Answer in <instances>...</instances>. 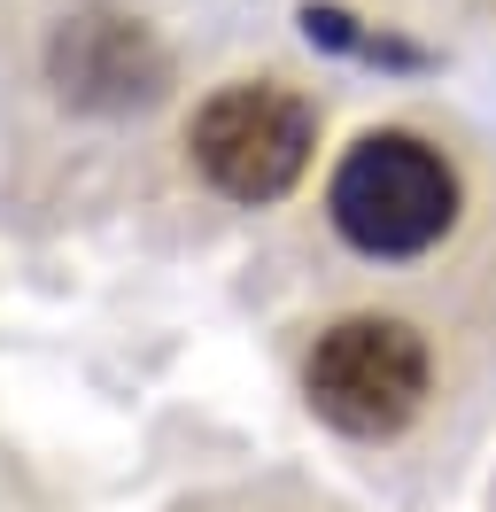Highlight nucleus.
<instances>
[{
    "label": "nucleus",
    "mask_w": 496,
    "mask_h": 512,
    "mask_svg": "<svg viewBox=\"0 0 496 512\" xmlns=\"http://www.w3.org/2000/svg\"><path fill=\"white\" fill-rule=\"evenodd\" d=\"M326 218L357 256H427L458 225V171L419 132H365L326 179Z\"/></svg>",
    "instance_id": "obj_1"
},
{
    "label": "nucleus",
    "mask_w": 496,
    "mask_h": 512,
    "mask_svg": "<svg viewBox=\"0 0 496 512\" xmlns=\"http://www.w3.org/2000/svg\"><path fill=\"white\" fill-rule=\"evenodd\" d=\"M434 388V357L427 334L403 319H380V311H357V319H334L303 357V396L310 412L326 419L349 443H388L411 419L427 412Z\"/></svg>",
    "instance_id": "obj_2"
},
{
    "label": "nucleus",
    "mask_w": 496,
    "mask_h": 512,
    "mask_svg": "<svg viewBox=\"0 0 496 512\" xmlns=\"http://www.w3.org/2000/svg\"><path fill=\"white\" fill-rule=\"evenodd\" d=\"M318 148V117L303 94H287L272 78H241V86H217L194 125H186V156L210 179L225 202H279L310 171Z\"/></svg>",
    "instance_id": "obj_3"
}]
</instances>
